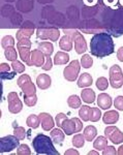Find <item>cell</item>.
<instances>
[{"label":"cell","instance_id":"cell-1","mask_svg":"<svg viewBox=\"0 0 123 155\" xmlns=\"http://www.w3.org/2000/svg\"><path fill=\"white\" fill-rule=\"evenodd\" d=\"M115 45L110 34L100 32L92 37L90 41V52L98 58H104L114 53Z\"/></svg>","mask_w":123,"mask_h":155},{"label":"cell","instance_id":"cell-2","mask_svg":"<svg viewBox=\"0 0 123 155\" xmlns=\"http://www.w3.org/2000/svg\"><path fill=\"white\" fill-rule=\"evenodd\" d=\"M53 140L50 139L46 134H38L32 141L34 151L37 154H47V155H59V152L55 149L53 145Z\"/></svg>","mask_w":123,"mask_h":155},{"label":"cell","instance_id":"cell-3","mask_svg":"<svg viewBox=\"0 0 123 155\" xmlns=\"http://www.w3.org/2000/svg\"><path fill=\"white\" fill-rule=\"evenodd\" d=\"M64 33L67 35L71 36L72 41L75 42V50H76L77 54H83L86 52L87 50V42L85 41L84 36L80 33L77 30H63Z\"/></svg>","mask_w":123,"mask_h":155},{"label":"cell","instance_id":"cell-4","mask_svg":"<svg viewBox=\"0 0 123 155\" xmlns=\"http://www.w3.org/2000/svg\"><path fill=\"white\" fill-rule=\"evenodd\" d=\"M62 130L64 131L65 134L71 136L74 134H78L82 130L83 123L79 118H71V119H65L64 122L61 125Z\"/></svg>","mask_w":123,"mask_h":155},{"label":"cell","instance_id":"cell-5","mask_svg":"<svg viewBox=\"0 0 123 155\" xmlns=\"http://www.w3.org/2000/svg\"><path fill=\"white\" fill-rule=\"evenodd\" d=\"M20 140L15 136H5L0 139V153L11 152L19 147Z\"/></svg>","mask_w":123,"mask_h":155},{"label":"cell","instance_id":"cell-6","mask_svg":"<svg viewBox=\"0 0 123 155\" xmlns=\"http://www.w3.org/2000/svg\"><path fill=\"white\" fill-rule=\"evenodd\" d=\"M110 84L113 88L118 89L123 86V72L119 65L114 64L110 68Z\"/></svg>","mask_w":123,"mask_h":155},{"label":"cell","instance_id":"cell-7","mask_svg":"<svg viewBox=\"0 0 123 155\" xmlns=\"http://www.w3.org/2000/svg\"><path fill=\"white\" fill-rule=\"evenodd\" d=\"M81 71V64L78 60H72L69 64L64 68L63 76L64 79L69 82H75L78 79V76Z\"/></svg>","mask_w":123,"mask_h":155},{"label":"cell","instance_id":"cell-8","mask_svg":"<svg viewBox=\"0 0 123 155\" xmlns=\"http://www.w3.org/2000/svg\"><path fill=\"white\" fill-rule=\"evenodd\" d=\"M60 36V31L56 28H38L36 30V37L42 41L50 39L51 41H58Z\"/></svg>","mask_w":123,"mask_h":155},{"label":"cell","instance_id":"cell-9","mask_svg":"<svg viewBox=\"0 0 123 155\" xmlns=\"http://www.w3.org/2000/svg\"><path fill=\"white\" fill-rule=\"evenodd\" d=\"M7 102H8V111L12 114H18L23 109V102L19 98L17 92H11L7 95Z\"/></svg>","mask_w":123,"mask_h":155},{"label":"cell","instance_id":"cell-10","mask_svg":"<svg viewBox=\"0 0 123 155\" xmlns=\"http://www.w3.org/2000/svg\"><path fill=\"white\" fill-rule=\"evenodd\" d=\"M105 136L115 145H119L123 142V132L119 130V128L116 126L110 125L105 127Z\"/></svg>","mask_w":123,"mask_h":155},{"label":"cell","instance_id":"cell-11","mask_svg":"<svg viewBox=\"0 0 123 155\" xmlns=\"http://www.w3.org/2000/svg\"><path fill=\"white\" fill-rule=\"evenodd\" d=\"M34 33V25L31 22H25L22 25V28L19 29L16 33V37L18 41H21L23 38H30Z\"/></svg>","mask_w":123,"mask_h":155},{"label":"cell","instance_id":"cell-12","mask_svg":"<svg viewBox=\"0 0 123 155\" xmlns=\"http://www.w3.org/2000/svg\"><path fill=\"white\" fill-rule=\"evenodd\" d=\"M41 119L42 127L45 131H51L54 126L56 125V122L53 119V117L49 113H41L38 115Z\"/></svg>","mask_w":123,"mask_h":155},{"label":"cell","instance_id":"cell-13","mask_svg":"<svg viewBox=\"0 0 123 155\" xmlns=\"http://www.w3.org/2000/svg\"><path fill=\"white\" fill-rule=\"evenodd\" d=\"M46 55H45L41 50H33L31 52V64L32 66L36 67H42L46 62Z\"/></svg>","mask_w":123,"mask_h":155},{"label":"cell","instance_id":"cell-14","mask_svg":"<svg viewBox=\"0 0 123 155\" xmlns=\"http://www.w3.org/2000/svg\"><path fill=\"white\" fill-rule=\"evenodd\" d=\"M112 98L109 94L107 93H100L98 96H97V104L100 109L102 110H108L112 107Z\"/></svg>","mask_w":123,"mask_h":155},{"label":"cell","instance_id":"cell-15","mask_svg":"<svg viewBox=\"0 0 123 155\" xmlns=\"http://www.w3.org/2000/svg\"><path fill=\"white\" fill-rule=\"evenodd\" d=\"M51 83H52V80L49 74H41L36 78V85H37V87L42 90L48 89L50 86H51Z\"/></svg>","mask_w":123,"mask_h":155},{"label":"cell","instance_id":"cell-16","mask_svg":"<svg viewBox=\"0 0 123 155\" xmlns=\"http://www.w3.org/2000/svg\"><path fill=\"white\" fill-rule=\"evenodd\" d=\"M118 120H119V113L117 111H108L102 115V121L108 125L115 124Z\"/></svg>","mask_w":123,"mask_h":155},{"label":"cell","instance_id":"cell-17","mask_svg":"<svg viewBox=\"0 0 123 155\" xmlns=\"http://www.w3.org/2000/svg\"><path fill=\"white\" fill-rule=\"evenodd\" d=\"M18 51L20 54V58H21L25 63L28 66H32L31 64V52H30V48L27 47H17Z\"/></svg>","mask_w":123,"mask_h":155},{"label":"cell","instance_id":"cell-18","mask_svg":"<svg viewBox=\"0 0 123 155\" xmlns=\"http://www.w3.org/2000/svg\"><path fill=\"white\" fill-rule=\"evenodd\" d=\"M92 83H93V80H92V77L90 76V74L84 72V74H82L79 79H78L77 85L79 88H87V87L91 86Z\"/></svg>","mask_w":123,"mask_h":155},{"label":"cell","instance_id":"cell-19","mask_svg":"<svg viewBox=\"0 0 123 155\" xmlns=\"http://www.w3.org/2000/svg\"><path fill=\"white\" fill-rule=\"evenodd\" d=\"M81 98L86 104H93L95 98H96V95H95V92L92 89L85 88L81 92Z\"/></svg>","mask_w":123,"mask_h":155},{"label":"cell","instance_id":"cell-20","mask_svg":"<svg viewBox=\"0 0 123 155\" xmlns=\"http://www.w3.org/2000/svg\"><path fill=\"white\" fill-rule=\"evenodd\" d=\"M50 134H51V139L53 140L54 144H62V142L64 141L65 134L62 130V128L60 129V127L59 128H53Z\"/></svg>","mask_w":123,"mask_h":155},{"label":"cell","instance_id":"cell-21","mask_svg":"<svg viewBox=\"0 0 123 155\" xmlns=\"http://www.w3.org/2000/svg\"><path fill=\"white\" fill-rule=\"evenodd\" d=\"M72 42H74V41H72L71 36L65 34L64 36H62L61 38H60L59 48L65 52H69L70 50L72 49Z\"/></svg>","mask_w":123,"mask_h":155},{"label":"cell","instance_id":"cell-22","mask_svg":"<svg viewBox=\"0 0 123 155\" xmlns=\"http://www.w3.org/2000/svg\"><path fill=\"white\" fill-rule=\"evenodd\" d=\"M69 61V55L65 52H58L54 57V64L55 65H64Z\"/></svg>","mask_w":123,"mask_h":155},{"label":"cell","instance_id":"cell-23","mask_svg":"<svg viewBox=\"0 0 123 155\" xmlns=\"http://www.w3.org/2000/svg\"><path fill=\"white\" fill-rule=\"evenodd\" d=\"M83 134H84L85 139H86V141L88 142H91L94 140V137L97 136V129L96 127H94L93 125H88L86 126V128L84 129V132H83Z\"/></svg>","mask_w":123,"mask_h":155},{"label":"cell","instance_id":"cell-24","mask_svg":"<svg viewBox=\"0 0 123 155\" xmlns=\"http://www.w3.org/2000/svg\"><path fill=\"white\" fill-rule=\"evenodd\" d=\"M37 49L41 50L46 56H51L53 51H54V46L50 41H42L38 44V48Z\"/></svg>","mask_w":123,"mask_h":155},{"label":"cell","instance_id":"cell-25","mask_svg":"<svg viewBox=\"0 0 123 155\" xmlns=\"http://www.w3.org/2000/svg\"><path fill=\"white\" fill-rule=\"evenodd\" d=\"M108 146V137H97L96 139L94 140V143H93V147L94 149H96L97 151H102L105 147Z\"/></svg>","mask_w":123,"mask_h":155},{"label":"cell","instance_id":"cell-26","mask_svg":"<svg viewBox=\"0 0 123 155\" xmlns=\"http://www.w3.org/2000/svg\"><path fill=\"white\" fill-rule=\"evenodd\" d=\"M39 123H41V119H39V116H36L34 114H31L30 116H28V118L26 120V124L28 125L30 128L36 129L37 127L39 126Z\"/></svg>","mask_w":123,"mask_h":155},{"label":"cell","instance_id":"cell-27","mask_svg":"<svg viewBox=\"0 0 123 155\" xmlns=\"http://www.w3.org/2000/svg\"><path fill=\"white\" fill-rule=\"evenodd\" d=\"M21 89L23 91L24 95H34V94H36V87H35L34 83H32V81L22 86Z\"/></svg>","mask_w":123,"mask_h":155},{"label":"cell","instance_id":"cell-28","mask_svg":"<svg viewBox=\"0 0 123 155\" xmlns=\"http://www.w3.org/2000/svg\"><path fill=\"white\" fill-rule=\"evenodd\" d=\"M81 104H82V99L78 95H70L67 98V104L69 106V107H72V109L81 107Z\"/></svg>","mask_w":123,"mask_h":155},{"label":"cell","instance_id":"cell-29","mask_svg":"<svg viewBox=\"0 0 123 155\" xmlns=\"http://www.w3.org/2000/svg\"><path fill=\"white\" fill-rule=\"evenodd\" d=\"M4 50H5V51H4V56H5V58L11 62L16 61L18 58V54H17L16 49H15L14 47H9V48L4 49Z\"/></svg>","mask_w":123,"mask_h":155},{"label":"cell","instance_id":"cell-30","mask_svg":"<svg viewBox=\"0 0 123 155\" xmlns=\"http://www.w3.org/2000/svg\"><path fill=\"white\" fill-rule=\"evenodd\" d=\"M85 141H86V139H85L84 134H77L72 137V145H74L76 148H82L85 144Z\"/></svg>","mask_w":123,"mask_h":155},{"label":"cell","instance_id":"cell-31","mask_svg":"<svg viewBox=\"0 0 123 155\" xmlns=\"http://www.w3.org/2000/svg\"><path fill=\"white\" fill-rule=\"evenodd\" d=\"M90 109L91 107H88V106H82L81 107H80V111H79V116L80 118H81L83 121L87 122L89 121V117H90Z\"/></svg>","mask_w":123,"mask_h":155},{"label":"cell","instance_id":"cell-32","mask_svg":"<svg viewBox=\"0 0 123 155\" xmlns=\"http://www.w3.org/2000/svg\"><path fill=\"white\" fill-rule=\"evenodd\" d=\"M101 118V112L98 107H91L90 109V117L89 121L91 122H97Z\"/></svg>","mask_w":123,"mask_h":155},{"label":"cell","instance_id":"cell-33","mask_svg":"<svg viewBox=\"0 0 123 155\" xmlns=\"http://www.w3.org/2000/svg\"><path fill=\"white\" fill-rule=\"evenodd\" d=\"M109 84H110L109 81H108L105 77L98 78V79L96 80V83H95V85H96V88L98 90H100V91H105V90L109 87Z\"/></svg>","mask_w":123,"mask_h":155},{"label":"cell","instance_id":"cell-34","mask_svg":"<svg viewBox=\"0 0 123 155\" xmlns=\"http://www.w3.org/2000/svg\"><path fill=\"white\" fill-rule=\"evenodd\" d=\"M93 64V59L91 58V56L88 54H85L82 56L81 58V65L84 68H90Z\"/></svg>","mask_w":123,"mask_h":155},{"label":"cell","instance_id":"cell-35","mask_svg":"<svg viewBox=\"0 0 123 155\" xmlns=\"http://www.w3.org/2000/svg\"><path fill=\"white\" fill-rule=\"evenodd\" d=\"M1 46H2V48H3V49H7V48H9V47H14L15 46L14 37H12L11 35H6L4 37H2Z\"/></svg>","mask_w":123,"mask_h":155},{"label":"cell","instance_id":"cell-36","mask_svg":"<svg viewBox=\"0 0 123 155\" xmlns=\"http://www.w3.org/2000/svg\"><path fill=\"white\" fill-rule=\"evenodd\" d=\"M15 128H14V134L16 136L18 139L20 140V141H22V140L25 139V137H26V130H25L24 127L22 126H17L16 124H15Z\"/></svg>","mask_w":123,"mask_h":155},{"label":"cell","instance_id":"cell-37","mask_svg":"<svg viewBox=\"0 0 123 155\" xmlns=\"http://www.w3.org/2000/svg\"><path fill=\"white\" fill-rule=\"evenodd\" d=\"M17 154L18 155H30L31 154V150L28 147V145L26 144H21L19 145L17 149Z\"/></svg>","mask_w":123,"mask_h":155},{"label":"cell","instance_id":"cell-38","mask_svg":"<svg viewBox=\"0 0 123 155\" xmlns=\"http://www.w3.org/2000/svg\"><path fill=\"white\" fill-rule=\"evenodd\" d=\"M12 68L14 69V71H16L17 74H21V72H24L25 71V66L22 62L18 61H12Z\"/></svg>","mask_w":123,"mask_h":155},{"label":"cell","instance_id":"cell-39","mask_svg":"<svg viewBox=\"0 0 123 155\" xmlns=\"http://www.w3.org/2000/svg\"><path fill=\"white\" fill-rule=\"evenodd\" d=\"M24 102L28 107H34L37 102L36 94H34V95H24Z\"/></svg>","mask_w":123,"mask_h":155},{"label":"cell","instance_id":"cell-40","mask_svg":"<svg viewBox=\"0 0 123 155\" xmlns=\"http://www.w3.org/2000/svg\"><path fill=\"white\" fill-rule=\"evenodd\" d=\"M29 82H31V78H30V76H28V74H22V76H20V78L18 79L17 84H18V86L21 88L22 86H24L25 84L29 83Z\"/></svg>","mask_w":123,"mask_h":155},{"label":"cell","instance_id":"cell-41","mask_svg":"<svg viewBox=\"0 0 123 155\" xmlns=\"http://www.w3.org/2000/svg\"><path fill=\"white\" fill-rule=\"evenodd\" d=\"M65 119H67V116L65 114L63 113H59L58 115L56 116V119H55V122H56V125L60 127L61 128V125H62V123L64 122V120Z\"/></svg>","mask_w":123,"mask_h":155},{"label":"cell","instance_id":"cell-42","mask_svg":"<svg viewBox=\"0 0 123 155\" xmlns=\"http://www.w3.org/2000/svg\"><path fill=\"white\" fill-rule=\"evenodd\" d=\"M114 106L119 111H123V96H117L114 101Z\"/></svg>","mask_w":123,"mask_h":155},{"label":"cell","instance_id":"cell-43","mask_svg":"<svg viewBox=\"0 0 123 155\" xmlns=\"http://www.w3.org/2000/svg\"><path fill=\"white\" fill-rule=\"evenodd\" d=\"M102 154L104 155H115L117 154L116 148L114 146H107L102 150Z\"/></svg>","mask_w":123,"mask_h":155},{"label":"cell","instance_id":"cell-44","mask_svg":"<svg viewBox=\"0 0 123 155\" xmlns=\"http://www.w3.org/2000/svg\"><path fill=\"white\" fill-rule=\"evenodd\" d=\"M53 66V62H52V59H51V56H46V62L45 64L42 66V68L44 71H50Z\"/></svg>","mask_w":123,"mask_h":155},{"label":"cell","instance_id":"cell-45","mask_svg":"<svg viewBox=\"0 0 123 155\" xmlns=\"http://www.w3.org/2000/svg\"><path fill=\"white\" fill-rule=\"evenodd\" d=\"M31 41L29 38H23L21 41H18L17 47H27V48H31Z\"/></svg>","mask_w":123,"mask_h":155},{"label":"cell","instance_id":"cell-46","mask_svg":"<svg viewBox=\"0 0 123 155\" xmlns=\"http://www.w3.org/2000/svg\"><path fill=\"white\" fill-rule=\"evenodd\" d=\"M11 71V66L7 63H1L0 64V72L1 74H4V72H8Z\"/></svg>","mask_w":123,"mask_h":155},{"label":"cell","instance_id":"cell-47","mask_svg":"<svg viewBox=\"0 0 123 155\" xmlns=\"http://www.w3.org/2000/svg\"><path fill=\"white\" fill-rule=\"evenodd\" d=\"M16 74L17 72L16 71H14V72H4V74H1V79H3V80H5V79H8V80H11L12 79V78H15V76H16Z\"/></svg>","mask_w":123,"mask_h":155},{"label":"cell","instance_id":"cell-48","mask_svg":"<svg viewBox=\"0 0 123 155\" xmlns=\"http://www.w3.org/2000/svg\"><path fill=\"white\" fill-rule=\"evenodd\" d=\"M117 59L119 60V61L123 62V47L119 48V50L117 51Z\"/></svg>","mask_w":123,"mask_h":155},{"label":"cell","instance_id":"cell-49","mask_svg":"<svg viewBox=\"0 0 123 155\" xmlns=\"http://www.w3.org/2000/svg\"><path fill=\"white\" fill-rule=\"evenodd\" d=\"M65 155H68V154H75V155H79V151H77V150H75V149H68V150H66L65 151Z\"/></svg>","mask_w":123,"mask_h":155},{"label":"cell","instance_id":"cell-50","mask_svg":"<svg viewBox=\"0 0 123 155\" xmlns=\"http://www.w3.org/2000/svg\"><path fill=\"white\" fill-rule=\"evenodd\" d=\"M117 154L118 155H123V145L119 147V149L117 150Z\"/></svg>","mask_w":123,"mask_h":155},{"label":"cell","instance_id":"cell-51","mask_svg":"<svg viewBox=\"0 0 123 155\" xmlns=\"http://www.w3.org/2000/svg\"><path fill=\"white\" fill-rule=\"evenodd\" d=\"M88 154H89V155H92V154H94V155H98V152H97V151H94V150H93V151H90Z\"/></svg>","mask_w":123,"mask_h":155}]
</instances>
